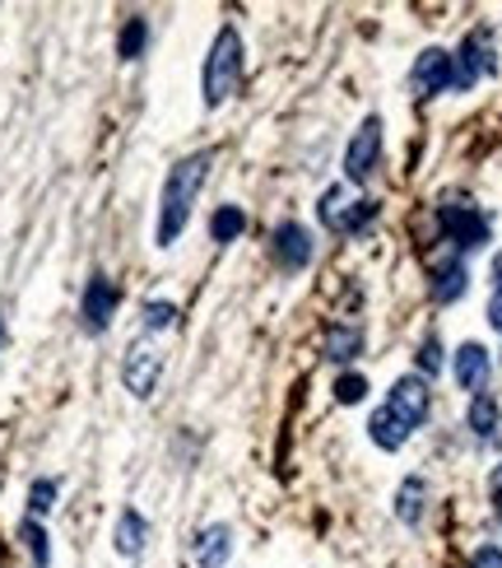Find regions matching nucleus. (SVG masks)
Wrapping results in <instances>:
<instances>
[{"label":"nucleus","instance_id":"nucleus-15","mask_svg":"<svg viewBox=\"0 0 502 568\" xmlns=\"http://www.w3.org/2000/svg\"><path fill=\"white\" fill-rule=\"evenodd\" d=\"M409 434H415V428H409L391 405H377V411L368 415V438L381 447V452H400L405 443H409Z\"/></svg>","mask_w":502,"mask_h":568},{"label":"nucleus","instance_id":"nucleus-25","mask_svg":"<svg viewBox=\"0 0 502 568\" xmlns=\"http://www.w3.org/2000/svg\"><path fill=\"white\" fill-rule=\"evenodd\" d=\"M177 322V308L168 303V299H149L145 308H140V327L145 331H168Z\"/></svg>","mask_w":502,"mask_h":568},{"label":"nucleus","instance_id":"nucleus-18","mask_svg":"<svg viewBox=\"0 0 502 568\" xmlns=\"http://www.w3.org/2000/svg\"><path fill=\"white\" fill-rule=\"evenodd\" d=\"M423 504H428V481H423V475H409V481L396 489V517L405 521V527H419Z\"/></svg>","mask_w":502,"mask_h":568},{"label":"nucleus","instance_id":"nucleus-21","mask_svg":"<svg viewBox=\"0 0 502 568\" xmlns=\"http://www.w3.org/2000/svg\"><path fill=\"white\" fill-rule=\"evenodd\" d=\"M247 234V210L242 206H219L210 215V238L215 242H238Z\"/></svg>","mask_w":502,"mask_h":568},{"label":"nucleus","instance_id":"nucleus-17","mask_svg":"<svg viewBox=\"0 0 502 568\" xmlns=\"http://www.w3.org/2000/svg\"><path fill=\"white\" fill-rule=\"evenodd\" d=\"M322 354H326L331 363H349V359H358V354H363V327H345V322L326 327Z\"/></svg>","mask_w":502,"mask_h":568},{"label":"nucleus","instance_id":"nucleus-12","mask_svg":"<svg viewBox=\"0 0 502 568\" xmlns=\"http://www.w3.org/2000/svg\"><path fill=\"white\" fill-rule=\"evenodd\" d=\"M451 61H456V89H474L479 75L493 71V48H489V38H484V33H466L461 52H456Z\"/></svg>","mask_w":502,"mask_h":568},{"label":"nucleus","instance_id":"nucleus-23","mask_svg":"<svg viewBox=\"0 0 502 568\" xmlns=\"http://www.w3.org/2000/svg\"><path fill=\"white\" fill-rule=\"evenodd\" d=\"M331 392H335V401H339V405H363L373 388H368V378H363V373H339Z\"/></svg>","mask_w":502,"mask_h":568},{"label":"nucleus","instance_id":"nucleus-30","mask_svg":"<svg viewBox=\"0 0 502 568\" xmlns=\"http://www.w3.org/2000/svg\"><path fill=\"white\" fill-rule=\"evenodd\" d=\"M0 345H6V317H0Z\"/></svg>","mask_w":502,"mask_h":568},{"label":"nucleus","instance_id":"nucleus-27","mask_svg":"<svg viewBox=\"0 0 502 568\" xmlns=\"http://www.w3.org/2000/svg\"><path fill=\"white\" fill-rule=\"evenodd\" d=\"M470 568H502V545H479L470 555Z\"/></svg>","mask_w":502,"mask_h":568},{"label":"nucleus","instance_id":"nucleus-4","mask_svg":"<svg viewBox=\"0 0 502 568\" xmlns=\"http://www.w3.org/2000/svg\"><path fill=\"white\" fill-rule=\"evenodd\" d=\"M438 229L447 234L456 252H479V247L489 242V219L479 215V206H470V200H447V206H438Z\"/></svg>","mask_w":502,"mask_h":568},{"label":"nucleus","instance_id":"nucleus-22","mask_svg":"<svg viewBox=\"0 0 502 568\" xmlns=\"http://www.w3.org/2000/svg\"><path fill=\"white\" fill-rule=\"evenodd\" d=\"M145 42H149V19L130 14L126 24H122V38H117V56H122V61H135V56L145 52Z\"/></svg>","mask_w":502,"mask_h":568},{"label":"nucleus","instance_id":"nucleus-11","mask_svg":"<svg viewBox=\"0 0 502 568\" xmlns=\"http://www.w3.org/2000/svg\"><path fill=\"white\" fill-rule=\"evenodd\" d=\"M312 252H316V242H312V234L303 229L299 219H284L280 229H275V257H280V266L289 270V276H299V270H307Z\"/></svg>","mask_w":502,"mask_h":568},{"label":"nucleus","instance_id":"nucleus-3","mask_svg":"<svg viewBox=\"0 0 502 568\" xmlns=\"http://www.w3.org/2000/svg\"><path fill=\"white\" fill-rule=\"evenodd\" d=\"M316 219H322L331 234L349 238V234L368 229V224L377 219V200L358 196V192L349 187V182H345V187H331V192H322V200H316Z\"/></svg>","mask_w":502,"mask_h":568},{"label":"nucleus","instance_id":"nucleus-29","mask_svg":"<svg viewBox=\"0 0 502 568\" xmlns=\"http://www.w3.org/2000/svg\"><path fill=\"white\" fill-rule=\"evenodd\" d=\"M489 498H493V513L502 517V466H493V475H489Z\"/></svg>","mask_w":502,"mask_h":568},{"label":"nucleus","instance_id":"nucleus-26","mask_svg":"<svg viewBox=\"0 0 502 568\" xmlns=\"http://www.w3.org/2000/svg\"><path fill=\"white\" fill-rule=\"evenodd\" d=\"M415 363H419V373L438 378V373H442V340H438V335H423V340H419Z\"/></svg>","mask_w":502,"mask_h":568},{"label":"nucleus","instance_id":"nucleus-9","mask_svg":"<svg viewBox=\"0 0 502 568\" xmlns=\"http://www.w3.org/2000/svg\"><path fill=\"white\" fill-rule=\"evenodd\" d=\"M409 84H415L419 99H432V94H447V89H456V61H451V52H442V48L419 52L415 71H409Z\"/></svg>","mask_w":502,"mask_h":568},{"label":"nucleus","instance_id":"nucleus-24","mask_svg":"<svg viewBox=\"0 0 502 568\" xmlns=\"http://www.w3.org/2000/svg\"><path fill=\"white\" fill-rule=\"evenodd\" d=\"M56 494H61V485L48 481V475H42V481H33V485H29V517H48V513L56 508Z\"/></svg>","mask_w":502,"mask_h":568},{"label":"nucleus","instance_id":"nucleus-10","mask_svg":"<svg viewBox=\"0 0 502 568\" xmlns=\"http://www.w3.org/2000/svg\"><path fill=\"white\" fill-rule=\"evenodd\" d=\"M451 373H456V388H461V392H470V396H484V388H489V373H493L489 350L479 345V340H466V345L456 350V359H451Z\"/></svg>","mask_w":502,"mask_h":568},{"label":"nucleus","instance_id":"nucleus-1","mask_svg":"<svg viewBox=\"0 0 502 568\" xmlns=\"http://www.w3.org/2000/svg\"><path fill=\"white\" fill-rule=\"evenodd\" d=\"M210 168H215V154L210 149H196L187 158H177L172 173L164 177V196H158V224H154V242L158 247H172L181 238V229H187L191 206H196V196L205 187V177H210Z\"/></svg>","mask_w":502,"mask_h":568},{"label":"nucleus","instance_id":"nucleus-8","mask_svg":"<svg viewBox=\"0 0 502 568\" xmlns=\"http://www.w3.org/2000/svg\"><path fill=\"white\" fill-rule=\"evenodd\" d=\"M386 405L409 424V428H419L428 415H432V388H428V378L419 373H405L391 382V396H386Z\"/></svg>","mask_w":502,"mask_h":568},{"label":"nucleus","instance_id":"nucleus-14","mask_svg":"<svg viewBox=\"0 0 502 568\" xmlns=\"http://www.w3.org/2000/svg\"><path fill=\"white\" fill-rule=\"evenodd\" d=\"M428 289H432V303H456V299H461V293L470 289V270H466V261H461V257L438 261V266H432Z\"/></svg>","mask_w":502,"mask_h":568},{"label":"nucleus","instance_id":"nucleus-20","mask_svg":"<svg viewBox=\"0 0 502 568\" xmlns=\"http://www.w3.org/2000/svg\"><path fill=\"white\" fill-rule=\"evenodd\" d=\"M19 540H24V550L33 555V568H48L52 564V536H48V527H42L38 517L19 521Z\"/></svg>","mask_w":502,"mask_h":568},{"label":"nucleus","instance_id":"nucleus-7","mask_svg":"<svg viewBox=\"0 0 502 568\" xmlns=\"http://www.w3.org/2000/svg\"><path fill=\"white\" fill-rule=\"evenodd\" d=\"M117 299H122V289L112 285L103 270L98 276H88V285H84V299H80V322H84V331L88 335H103L107 327H112V312H117Z\"/></svg>","mask_w":502,"mask_h":568},{"label":"nucleus","instance_id":"nucleus-13","mask_svg":"<svg viewBox=\"0 0 502 568\" xmlns=\"http://www.w3.org/2000/svg\"><path fill=\"white\" fill-rule=\"evenodd\" d=\"M191 555H196V568H223L228 555H233V527H228V521H210V527H200Z\"/></svg>","mask_w":502,"mask_h":568},{"label":"nucleus","instance_id":"nucleus-16","mask_svg":"<svg viewBox=\"0 0 502 568\" xmlns=\"http://www.w3.org/2000/svg\"><path fill=\"white\" fill-rule=\"evenodd\" d=\"M145 540H149V521L135 513V508H122L117 531H112V545H117V555H122V559H135V555L145 550Z\"/></svg>","mask_w":502,"mask_h":568},{"label":"nucleus","instance_id":"nucleus-19","mask_svg":"<svg viewBox=\"0 0 502 568\" xmlns=\"http://www.w3.org/2000/svg\"><path fill=\"white\" fill-rule=\"evenodd\" d=\"M466 424L474 428V438H493L498 434V424H502V411H498V401L484 392V396H470V411H466Z\"/></svg>","mask_w":502,"mask_h":568},{"label":"nucleus","instance_id":"nucleus-2","mask_svg":"<svg viewBox=\"0 0 502 568\" xmlns=\"http://www.w3.org/2000/svg\"><path fill=\"white\" fill-rule=\"evenodd\" d=\"M247 71V48H242V33L233 24H223L210 42V56H205V71H200V99L205 107H223L228 99L238 94Z\"/></svg>","mask_w":502,"mask_h":568},{"label":"nucleus","instance_id":"nucleus-28","mask_svg":"<svg viewBox=\"0 0 502 568\" xmlns=\"http://www.w3.org/2000/svg\"><path fill=\"white\" fill-rule=\"evenodd\" d=\"M489 327L502 331V266H498V289H493V299H489Z\"/></svg>","mask_w":502,"mask_h":568},{"label":"nucleus","instance_id":"nucleus-5","mask_svg":"<svg viewBox=\"0 0 502 568\" xmlns=\"http://www.w3.org/2000/svg\"><path fill=\"white\" fill-rule=\"evenodd\" d=\"M158 378H164V354L149 340H130L126 359H122V382L135 401H149L158 392Z\"/></svg>","mask_w":502,"mask_h":568},{"label":"nucleus","instance_id":"nucleus-6","mask_svg":"<svg viewBox=\"0 0 502 568\" xmlns=\"http://www.w3.org/2000/svg\"><path fill=\"white\" fill-rule=\"evenodd\" d=\"M377 158H381V117H363V126L354 131V141L345 145V177H349V187H354V182H368L377 173Z\"/></svg>","mask_w":502,"mask_h":568}]
</instances>
